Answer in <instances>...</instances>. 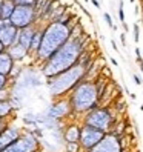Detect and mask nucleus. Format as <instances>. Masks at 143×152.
<instances>
[{
	"label": "nucleus",
	"mask_w": 143,
	"mask_h": 152,
	"mask_svg": "<svg viewBox=\"0 0 143 152\" xmlns=\"http://www.w3.org/2000/svg\"><path fill=\"white\" fill-rule=\"evenodd\" d=\"M83 37L80 35H71L69 40L62 48L52 54L48 60L42 65V74L46 80L56 77V75L68 71L74 65L80 62L83 56Z\"/></svg>",
	"instance_id": "nucleus-1"
},
{
	"label": "nucleus",
	"mask_w": 143,
	"mask_h": 152,
	"mask_svg": "<svg viewBox=\"0 0 143 152\" xmlns=\"http://www.w3.org/2000/svg\"><path fill=\"white\" fill-rule=\"evenodd\" d=\"M71 35H73V28H71L68 20L57 19L48 23L42 29L40 46H38V51L36 54L37 62L43 65L59 48H62L69 40Z\"/></svg>",
	"instance_id": "nucleus-2"
},
{
	"label": "nucleus",
	"mask_w": 143,
	"mask_h": 152,
	"mask_svg": "<svg viewBox=\"0 0 143 152\" xmlns=\"http://www.w3.org/2000/svg\"><path fill=\"white\" fill-rule=\"evenodd\" d=\"M88 69H89V65L80 58V62L77 65H74L73 68H69L68 71H65L62 74L56 75V77L46 80L49 95L56 100L65 99V95L71 94V91H73L80 81H83L86 78Z\"/></svg>",
	"instance_id": "nucleus-3"
},
{
	"label": "nucleus",
	"mask_w": 143,
	"mask_h": 152,
	"mask_svg": "<svg viewBox=\"0 0 143 152\" xmlns=\"http://www.w3.org/2000/svg\"><path fill=\"white\" fill-rule=\"evenodd\" d=\"M102 89L96 80H83L71 91L68 97L71 111L75 114H86L96 109L102 99Z\"/></svg>",
	"instance_id": "nucleus-4"
},
{
	"label": "nucleus",
	"mask_w": 143,
	"mask_h": 152,
	"mask_svg": "<svg viewBox=\"0 0 143 152\" xmlns=\"http://www.w3.org/2000/svg\"><path fill=\"white\" fill-rule=\"evenodd\" d=\"M83 124L86 126H91V128H96L102 132H111L112 129V124H114V117H112V112L108 109V108H103V106H97L96 109H92L89 112L85 114V118H83Z\"/></svg>",
	"instance_id": "nucleus-5"
},
{
	"label": "nucleus",
	"mask_w": 143,
	"mask_h": 152,
	"mask_svg": "<svg viewBox=\"0 0 143 152\" xmlns=\"http://www.w3.org/2000/svg\"><path fill=\"white\" fill-rule=\"evenodd\" d=\"M36 22H37V11L34 6H29V5H15L13 14L9 17V23L15 26L17 29L32 26L36 25Z\"/></svg>",
	"instance_id": "nucleus-6"
},
{
	"label": "nucleus",
	"mask_w": 143,
	"mask_h": 152,
	"mask_svg": "<svg viewBox=\"0 0 143 152\" xmlns=\"http://www.w3.org/2000/svg\"><path fill=\"white\" fill-rule=\"evenodd\" d=\"M40 151V140H38L32 131H23L19 140L11 143L8 148L0 152H37Z\"/></svg>",
	"instance_id": "nucleus-7"
},
{
	"label": "nucleus",
	"mask_w": 143,
	"mask_h": 152,
	"mask_svg": "<svg viewBox=\"0 0 143 152\" xmlns=\"http://www.w3.org/2000/svg\"><path fill=\"white\" fill-rule=\"evenodd\" d=\"M103 135H105V132L83 124V126L80 128V140H79L80 149L89 151L91 148H94V146L103 138Z\"/></svg>",
	"instance_id": "nucleus-8"
},
{
	"label": "nucleus",
	"mask_w": 143,
	"mask_h": 152,
	"mask_svg": "<svg viewBox=\"0 0 143 152\" xmlns=\"http://www.w3.org/2000/svg\"><path fill=\"white\" fill-rule=\"evenodd\" d=\"M122 151L123 148H122V142H120L119 135L114 132H106L94 148H91L86 152H122Z\"/></svg>",
	"instance_id": "nucleus-9"
},
{
	"label": "nucleus",
	"mask_w": 143,
	"mask_h": 152,
	"mask_svg": "<svg viewBox=\"0 0 143 152\" xmlns=\"http://www.w3.org/2000/svg\"><path fill=\"white\" fill-rule=\"evenodd\" d=\"M23 134V129L15 126V124H9L3 132H0V151L8 148L11 143H14L15 140L20 138V135Z\"/></svg>",
	"instance_id": "nucleus-10"
},
{
	"label": "nucleus",
	"mask_w": 143,
	"mask_h": 152,
	"mask_svg": "<svg viewBox=\"0 0 143 152\" xmlns=\"http://www.w3.org/2000/svg\"><path fill=\"white\" fill-rule=\"evenodd\" d=\"M17 37H19V29L11 25L9 22H6V23L0 28V42H2V45L6 48V49L17 42Z\"/></svg>",
	"instance_id": "nucleus-11"
},
{
	"label": "nucleus",
	"mask_w": 143,
	"mask_h": 152,
	"mask_svg": "<svg viewBox=\"0 0 143 152\" xmlns=\"http://www.w3.org/2000/svg\"><path fill=\"white\" fill-rule=\"evenodd\" d=\"M36 34V25L28 26V28H23V29H19V37H17V45H20L22 48H25L29 54V48H31V42H32V37Z\"/></svg>",
	"instance_id": "nucleus-12"
},
{
	"label": "nucleus",
	"mask_w": 143,
	"mask_h": 152,
	"mask_svg": "<svg viewBox=\"0 0 143 152\" xmlns=\"http://www.w3.org/2000/svg\"><path fill=\"white\" fill-rule=\"evenodd\" d=\"M14 65H15V62L11 58V56L6 51L0 54V75L9 77L14 71Z\"/></svg>",
	"instance_id": "nucleus-13"
},
{
	"label": "nucleus",
	"mask_w": 143,
	"mask_h": 152,
	"mask_svg": "<svg viewBox=\"0 0 143 152\" xmlns=\"http://www.w3.org/2000/svg\"><path fill=\"white\" fill-rule=\"evenodd\" d=\"M65 143H79L80 140V128L77 124H69L63 132Z\"/></svg>",
	"instance_id": "nucleus-14"
},
{
	"label": "nucleus",
	"mask_w": 143,
	"mask_h": 152,
	"mask_svg": "<svg viewBox=\"0 0 143 152\" xmlns=\"http://www.w3.org/2000/svg\"><path fill=\"white\" fill-rule=\"evenodd\" d=\"M6 52L11 56V58H13L14 62H20V60H23V58H26V56H29L28 51H26L25 48H22L20 45H17V43L9 46L6 49Z\"/></svg>",
	"instance_id": "nucleus-15"
},
{
	"label": "nucleus",
	"mask_w": 143,
	"mask_h": 152,
	"mask_svg": "<svg viewBox=\"0 0 143 152\" xmlns=\"http://www.w3.org/2000/svg\"><path fill=\"white\" fill-rule=\"evenodd\" d=\"M15 8V3L13 0H2V12H0V19L5 22H9V17Z\"/></svg>",
	"instance_id": "nucleus-16"
},
{
	"label": "nucleus",
	"mask_w": 143,
	"mask_h": 152,
	"mask_svg": "<svg viewBox=\"0 0 143 152\" xmlns=\"http://www.w3.org/2000/svg\"><path fill=\"white\" fill-rule=\"evenodd\" d=\"M14 114V106L11 105L9 100H3L0 101V118H6L11 117Z\"/></svg>",
	"instance_id": "nucleus-17"
},
{
	"label": "nucleus",
	"mask_w": 143,
	"mask_h": 152,
	"mask_svg": "<svg viewBox=\"0 0 143 152\" xmlns=\"http://www.w3.org/2000/svg\"><path fill=\"white\" fill-rule=\"evenodd\" d=\"M65 149H66V152H79L80 144L79 143H65Z\"/></svg>",
	"instance_id": "nucleus-18"
},
{
	"label": "nucleus",
	"mask_w": 143,
	"mask_h": 152,
	"mask_svg": "<svg viewBox=\"0 0 143 152\" xmlns=\"http://www.w3.org/2000/svg\"><path fill=\"white\" fill-rule=\"evenodd\" d=\"M119 20H120V23H126V20H125V11H123V0H119Z\"/></svg>",
	"instance_id": "nucleus-19"
},
{
	"label": "nucleus",
	"mask_w": 143,
	"mask_h": 152,
	"mask_svg": "<svg viewBox=\"0 0 143 152\" xmlns=\"http://www.w3.org/2000/svg\"><path fill=\"white\" fill-rule=\"evenodd\" d=\"M11 123V117H6V118H0V132H3L5 129H6Z\"/></svg>",
	"instance_id": "nucleus-20"
},
{
	"label": "nucleus",
	"mask_w": 143,
	"mask_h": 152,
	"mask_svg": "<svg viewBox=\"0 0 143 152\" xmlns=\"http://www.w3.org/2000/svg\"><path fill=\"white\" fill-rule=\"evenodd\" d=\"M9 86V77H5V75H0V91L8 89Z\"/></svg>",
	"instance_id": "nucleus-21"
},
{
	"label": "nucleus",
	"mask_w": 143,
	"mask_h": 152,
	"mask_svg": "<svg viewBox=\"0 0 143 152\" xmlns=\"http://www.w3.org/2000/svg\"><path fill=\"white\" fill-rule=\"evenodd\" d=\"M103 19H105V22H106V25L109 26L111 29H117V26H115L114 23H112V19H111V15H109V12H103Z\"/></svg>",
	"instance_id": "nucleus-22"
},
{
	"label": "nucleus",
	"mask_w": 143,
	"mask_h": 152,
	"mask_svg": "<svg viewBox=\"0 0 143 152\" xmlns=\"http://www.w3.org/2000/svg\"><path fill=\"white\" fill-rule=\"evenodd\" d=\"M15 5H29V6H34L37 5V0H13Z\"/></svg>",
	"instance_id": "nucleus-23"
},
{
	"label": "nucleus",
	"mask_w": 143,
	"mask_h": 152,
	"mask_svg": "<svg viewBox=\"0 0 143 152\" xmlns=\"http://www.w3.org/2000/svg\"><path fill=\"white\" fill-rule=\"evenodd\" d=\"M133 29H134V42L139 43V39H140V28H139V23H134Z\"/></svg>",
	"instance_id": "nucleus-24"
},
{
	"label": "nucleus",
	"mask_w": 143,
	"mask_h": 152,
	"mask_svg": "<svg viewBox=\"0 0 143 152\" xmlns=\"http://www.w3.org/2000/svg\"><path fill=\"white\" fill-rule=\"evenodd\" d=\"M9 99H11V91H9V89L0 91V101H3V100H9Z\"/></svg>",
	"instance_id": "nucleus-25"
},
{
	"label": "nucleus",
	"mask_w": 143,
	"mask_h": 152,
	"mask_svg": "<svg viewBox=\"0 0 143 152\" xmlns=\"http://www.w3.org/2000/svg\"><path fill=\"white\" fill-rule=\"evenodd\" d=\"M133 78H134V81H135V85H139V86H142V85H143V80L140 78V75L133 74Z\"/></svg>",
	"instance_id": "nucleus-26"
},
{
	"label": "nucleus",
	"mask_w": 143,
	"mask_h": 152,
	"mask_svg": "<svg viewBox=\"0 0 143 152\" xmlns=\"http://www.w3.org/2000/svg\"><path fill=\"white\" fill-rule=\"evenodd\" d=\"M120 40H122V45L126 46V37H125V32H123V34H120Z\"/></svg>",
	"instance_id": "nucleus-27"
},
{
	"label": "nucleus",
	"mask_w": 143,
	"mask_h": 152,
	"mask_svg": "<svg viewBox=\"0 0 143 152\" xmlns=\"http://www.w3.org/2000/svg\"><path fill=\"white\" fill-rule=\"evenodd\" d=\"M92 2V5H94L96 8H100V2H98V0H91Z\"/></svg>",
	"instance_id": "nucleus-28"
},
{
	"label": "nucleus",
	"mask_w": 143,
	"mask_h": 152,
	"mask_svg": "<svg viewBox=\"0 0 143 152\" xmlns=\"http://www.w3.org/2000/svg\"><path fill=\"white\" fill-rule=\"evenodd\" d=\"M111 46L114 48V51H117V52H119V48H117V45H115V42H114V40H111Z\"/></svg>",
	"instance_id": "nucleus-29"
},
{
	"label": "nucleus",
	"mask_w": 143,
	"mask_h": 152,
	"mask_svg": "<svg viewBox=\"0 0 143 152\" xmlns=\"http://www.w3.org/2000/svg\"><path fill=\"white\" fill-rule=\"evenodd\" d=\"M5 51H6V48H5V46L2 45V42H0V54H2V52H5Z\"/></svg>",
	"instance_id": "nucleus-30"
},
{
	"label": "nucleus",
	"mask_w": 143,
	"mask_h": 152,
	"mask_svg": "<svg viewBox=\"0 0 143 152\" xmlns=\"http://www.w3.org/2000/svg\"><path fill=\"white\" fill-rule=\"evenodd\" d=\"M111 63L114 65V66H119V63H117V60H115V58H111Z\"/></svg>",
	"instance_id": "nucleus-31"
},
{
	"label": "nucleus",
	"mask_w": 143,
	"mask_h": 152,
	"mask_svg": "<svg viewBox=\"0 0 143 152\" xmlns=\"http://www.w3.org/2000/svg\"><path fill=\"white\" fill-rule=\"evenodd\" d=\"M139 65H140V71L143 72V60H142V62H139Z\"/></svg>",
	"instance_id": "nucleus-32"
},
{
	"label": "nucleus",
	"mask_w": 143,
	"mask_h": 152,
	"mask_svg": "<svg viewBox=\"0 0 143 152\" xmlns=\"http://www.w3.org/2000/svg\"><path fill=\"white\" fill-rule=\"evenodd\" d=\"M0 12H2V0H0Z\"/></svg>",
	"instance_id": "nucleus-33"
},
{
	"label": "nucleus",
	"mask_w": 143,
	"mask_h": 152,
	"mask_svg": "<svg viewBox=\"0 0 143 152\" xmlns=\"http://www.w3.org/2000/svg\"><path fill=\"white\" fill-rule=\"evenodd\" d=\"M129 2H131V3H134V2H135V0H129Z\"/></svg>",
	"instance_id": "nucleus-34"
},
{
	"label": "nucleus",
	"mask_w": 143,
	"mask_h": 152,
	"mask_svg": "<svg viewBox=\"0 0 143 152\" xmlns=\"http://www.w3.org/2000/svg\"><path fill=\"white\" fill-rule=\"evenodd\" d=\"M140 109H142V111H143V105H142V106H140Z\"/></svg>",
	"instance_id": "nucleus-35"
},
{
	"label": "nucleus",
	"mask_w": 143,
	"mask_h": 152,
	"mask_svg": "<svg viewBox=\"0 0 143 152\" xmlns=\"http://www.w3.org/2000/svg\"><path fill=\"white\" fill-rule=\"evenodd\" d=\"M37 152H40V151H37Z\"/></svg>",
	"instance_id": "nucleus-36"
}]
</instances>
